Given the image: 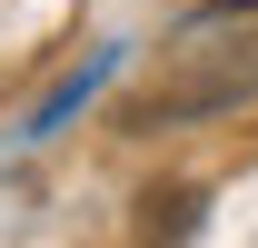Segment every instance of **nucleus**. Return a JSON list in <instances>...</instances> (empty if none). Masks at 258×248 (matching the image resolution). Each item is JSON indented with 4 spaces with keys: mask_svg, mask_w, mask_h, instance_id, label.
<instances>
[{
    "mask_svg": "<svg viewBox=\"0 0 258 248\" xmlns=\"http://www.w3.org/2000/svg\"><path fill=\"white\" fill-rule=\"evenodd\" d=\"M219 10H258V0H219Z\"/></svg>",
    "mask_w": 258,
    "mask_h": 248,
    "instance_id": "f03ea898",
    "label": "nucleus"
},
{
    "mask_svg": "<svg viewBox=\"0 0 258 248\" xmlns=\"http://www.w3.org/2000/svg\"><path fill=\"white\" fill-rule=\"evenodd\" d=\"M189 228H199V199H189V189H169V199L139 209V238H149V248H179Z\"/></svg>",
    "mask_w": 258,
    "mask_h": 248,
    "instance_id": "f257e3e1",
    "label": "nucleus"
}]
</instances>
